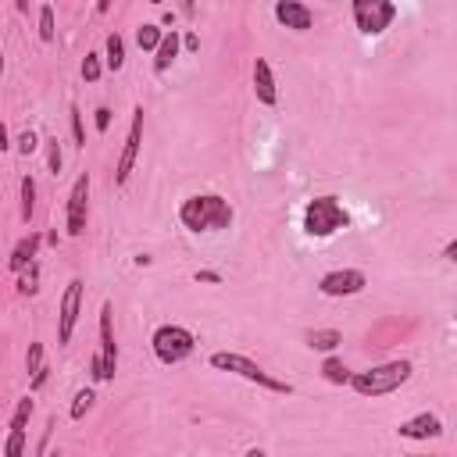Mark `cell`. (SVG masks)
Returning a JSON list of instances; mask_svg holds the SVG:
<instances>
[{
  "instance_id": "1",
  "label": "cell",
  "mask_w": 457,
  "mask_h": 457,
  "mask_svg": "<svg viewBox=\"0 0 457 457\" xmlns=\"http://www.w3.org/2000/svg\"><path fill=\"white\" fill-rule=\"evenodd\" d=\"M236 218L233 204L218 193H196L189 200H182L179 207V221L189 228V233H218V228H228Z\"/></svg>"
},
{
  "instance_id": "2",
  "label": "cell",
  "mask_w": 457,
  "mask_h": 457,
  "mask_svg": "<svg viewBox=\"0 0 457 457\" xmlns=\"http://www.w3.org/2000/svg\"><path fill=\"white\" fill-rule=\"evenodd\" d=\"M411 372H414L411 361H389V364H379V368H368V372L350 375V386L361 396H386V393L400 389L411 379Z\"/></svg>"
},
{
  "instance_id": "3",
  "label": "cell",
  "mask_w": 457,
  "mask_h": 457,
  "mask_svg": "<svg viewBox=\"0 0 457 457\" xmlns=\"http://www.w3.org/2000/svg\"><path fill=\"white\" fill-rule=\"evenodd\" d=\"M347 225H350V214L343 211L340 196H315V200H308V207H304V233L308 236L325 240V236L340 233V228H347Z\"/></svg>"
},
{
  "instance_id": "4",
  "label": "cell",
  "mask_w": 457,
  "mask_h": 457,
  "mask_svg": "<svg viewBox=\"0 0 457 457\" xmlns=\"http://www.w3.org/2000/svg\"><path fill=\"white\" fill-rule=\"evenodd\" d=\"M211 368H218V372H233V375H243L247 382H258V386H265V389H272V393H293V386H290V382H283V379L268 375L258 361H251V357H243V354L218 350V354H211Z\"/></svg>"
},
{
  "instance_id": "5",
  "label": "cell",
  "mask_w": 457,
  "mask_h": 457,
  "mask_svg": "<svg viewBox=\"0 0 457 457\" xmlns=\"http://www.w3.org/2000/svg\"><path fill=\"white\" fill-rule=\"evenodd\" d=\"M150 343H154V357L161 364H182L196 350V336L186 325H161Z\"/></svg>"
},
{
  "instance_id": "6",
  "label": "cell",
  "mask_w": 457,
  "mask_h": 457,
  "mask_svg": "<svg viewBox=\"0 0 457 457\" xmlns=\"http://www.w3.org/2000/svg\"><path fill=\"white\" fill-rule=\"evenodd\" d=\"M396 19V4L389 0H354V22L364 36H379Z\"/></svg>"
},
{
  "instance_id": "7",
  "label": "cell",
  "mask_w": 457,
  "mask_h": 457,
  "mask_svg": "<svg viewBox=\"0 0 457 457\" xmlns=\"http://www.w3.org/2000/svg\"><path fill=\"white\" fill-rule=\"evenodd\" d=\"M140 143H143V107L132 111V125H129V136H125L118 168H115V182H118V186L129 182V175H132V168H136V157H140Z\"/></svg>"
},
{
  "instance_id": "8",
  "label": "cell",
  "mask_w": 457,
  "mask_h": 457,
  "mask_svg": "<svg viewBox=\"0 0 457 457\" xmlns=\"http://www.w3.org/2000/svg\"><path fill=\"white\" fill-rule=\"evenodd\" d=\"M79 308H83V279H72L65 286V297H61V315H58V343H72V332H75V322H79Z\"/></svg>"
},
{
  "instance_id": "9",
  "label": "cell",
  "mask_w": 457,
  "mask_h": 457,
  "mask_svg": "<svg viewBox=\"0 0 457 457\" xmlns=\"http://www.w3.org/2000/svg\"><path fill=\"white\" fill-rule=\"evenodd\" d=\"M364 286H368V279H364V272H357V268L329 272V275H322V283H318V290H322L325 297H354V293H361Z\"/></svg>"
},
{
  "instance_id": "10",
  "label": "cell",
  "mask_w": 457,
  "mask_h": 457,
  "mask_svg": "<svg viewBox=\"0 0 457 457\" xmlns=\"http://www.w3.org/2000/svg\"><path fill=\"white\" fill-rule=\"evenodd\" d=\"M86 207H90V175H79L68 196V236L86 233Z\"/></svg>"
},
{
  "instance_id": "11",
  "label": "cell",
  "mask_w": 457,
  "mask_h": 457,
  "mask_svg": "<svg viewBox=\"0 0 457 457\" xmlns=\"http://www.w3.org/2000/svg\"><path fill=\"white\" fill-rule=\"evenodd\" d=\"M111 300H104L100 308V364H104V379H115L118 372V347H115V332H111Z\"/></svg>"
},
{
  "instance_id": "12",
  "label": "cell",
  "mask_w": 457,
  "mask_h": 457,
  "mask_svg": "<svg viewBox=\"0 0 457 457\" xmlns=\"http://www.w3.org/2000/svg\"><path fill=\"white\" fill-rule=\"evenodd\" d=\"M275 19L286 29H293V33H308L315 26V11L308 4H300V0H279V4H275Z\"/></svg>"
},
{
  "instance_id": "13",
  "label": "cell",
  "mask_w": 457,
  "mask_h": 457,
  "mask_svg": "<svg viewBox=\"0 0 457 457\" xmlns=\"http://www.w3.org/2000/svg\"><path fill=\"white\" fill-rule=\"evenodd\" d=\"M396 432H400L404 439H436V436H443V421H439V414L421 411V414L407 418Z\"/></svg>"
},
{
  "instance_id": "14",
  "label": "cell",
  "mask_w": 457,
  "mask_h": 457,
  "mask_svg": "<svg viewBox=\"0 0 457 457\" xmlns=\"http://www.w3.org/2000/svg\"><path fill=\"white\" fill-rule=\"evenodd\" d=\"M254 93L265 107H275L279 104V93H275V79H272V65L265 58L254 61Z\"/></svg>"
},
{
  "instance_id": "15",
  "label": "cell",
  "mask_w": 457,
  "mask_h": 457,
  "mask_svg": "<svg viewBox=\"0 0 457 457\" xmlns=\"http://www.w3.org/2000/svg\"><path fill=\"white\" fill-rule=\"evenodd\" d=\"M179 47H182V36H179V29H172V33H164L161 36V43H157V58H154V72H168V65L179 58Z\"/></svg>"
},
{
  "instance_id": "16",
  "label": "cell",
  "mask_w": 457,
  "mask_h": 457,
  "mask_svg": "<svg viewBox=\"0 0 457 457\" xmlns=\"http://www.w3.org/2000/svg\"><path fill=\"white\" fill-rule=\"evenodd\" d=\"M40 243H43V236H40V233L26 236V240H22V243L15 247V254H11V272H26V268L33 265V258H36Z\"/></svg>"
},
{
  "instance_id": "17",
  "label": "cell",
  "mask_w": 457,
  "mask_h": 457,
  "mask_svg": "<svg viewBox=\"0 0 457 457\" xmlns=\"http://www.w3.org/2000/svg\"><path fill=\"white\" fill-rule=\"evenodd\" d=\"M340 343H343L340 329H315V332H308V347L311 350H336Z\"/></svg>"
},
{
  "instance_id": "18",
  "label": "cell",
  "mask_w": 457,
  "mask_h": 457,
  "mask_svg": "<svg viewBox=\"0 0 457 457\" xmlns=\"http://www.w3.org/2000/svg\"><path fill=\"white\" fill-rule=\"evenodd\" d=\"M122 65H125V43H122L118 33H111L107 36V68L111 72H122Z\"/></svg>"
},
{
  "instance_id": "19",
  "label": "cell",
  "mask_w": 457,
  "mask_h": 457,
  "mask_svg": "<svg viewBox=\"0 0 457 457\" xmlns=\"http://www.w3.org/2000/svg\"><path fill=\"white\" fill-rule=\"evenodd\" d=\"M322 375H325L332 386H350V372H347V364L336 361V357H329V361L322 364Z\"/></svg>"
},
{
  "instance_id": "20",
  "label": "cell",
  "mask_w": 457,
  "mask_h": 457,
  "mask_svg": "<svg viewBox=\"0 0 457 457\" xmlns=\"http://www.w3.org/2000/svg\"><path fill=\"white\" fill-rule=\"evenodd\" d=\"M161 36H164V29H161V26H140V29H136V43H140V51H157Z\"/></svg>"
},
{
  "instance_id": "21",
  "label": "cell",
  "mask_w": 457,
  "mask_h": 457,
  "mask_svg": "<svg viewBox=\"0 0 457 457\" xmlns=\"http://www.w3.org/2000/svg\"><path fill=\"white\" fill-rule=\"evenodd\" d=\"M33 211H36V179L26 175L22 179V221H29Z\"/></svg>"
},
{
  "instance_id": "22",
  "label": "cell",
  "mask_w": 457,
  "mask_h": 457,
  "mask_svg": "<svg viewBox=\"0 0 457 457\" xmlns=\"http://www.w3.org/2000/svg\"><path fill=\"white\" fill-rule=\"evenodd\" d=\"M40 40H43V43L54 40V8H51V4L40 8Z\"/></svg>"
},
{
  "instance_id": "23",
  "label": "cell",
  "mask_w": 457,
  "mask_h": 457,
  "mask_svg": "<svg viewBox=\"0 0 457 457\" xmlns=\"http://www.w3.org/2000/svg\"><path fill=\"white\" fill-rule=\"evenodd\" d=\"M22 453H26V429H11L8 446H4V457H22Z\"/></svg>"
},
{
  "instance_id": "24",
  "label": "cell",
  "mask_w": 457,
  "mask_h": 457,
  "mask_svg": "<svg viewBox=\"0 0 457 457\" xmlns=\"http://www.w3.org/2000/svg\"><path fill=\"white\" fill-rule=\"evenodd\" d=\"M93 400H97V396H93V389H79V393H75V404H72V418L79 421V418L93 407Z\"/></svg>"
},
{
  "instance_id": "25",
  "label": "cell",
  "mask_w": 457,
  "mask_h": 457,
  "mask_svg": "<svg viewBox=\"0 0 457 457\" xmlns=\"http://www.w3.org/2000/svg\"><path fill=\"white\" fill-rule=\"evenodd\" d=\"M26 368L36 375L43 368V343H29V354H26Z\"/></svg>"
},
{
  "instance_id": "26",
  "label": "cell",
  "mask_w": 457,
  "mask_h": 457,
  "mask_svg": "<svg viewBox=\"0 0 457 457\" xmlns=\"http://www.w3.org/2000/svg\"><path fill=\"white\" fill-rule=\"evenodd\" d=\"M29 418H33V400L26 396V400L19 404V411H15V418H11V429H26V425H29Z\"/></svg>"
},
{
  "instance_id": "27",
  "label": "cell",
  "mask_w": 457,
  "mask_h": 457,
  "mask_svg": "<svg viewBox=\"0 0 457 457\" xmlns=\"http://www.w3.org/2000/svg\"><path fill=\"white\" fill-rule=\"evenodd\" d=\"M83 79H86V83H97V79H100V58H97V54H86V61H83Z\"/></svg>"
},
{
  "instance_id": "28",
  "label": "cell",
  "mask_w": 457,
  "mask_h": 457,
  "mask_svg": "<svg viewBox=\"0 0 457 457\" xmlns=\"http://www.w3.org/2000/svg\"><path fill=\"white\" fill-rule=\"evenodd\" d=\"M47 168L54 175L61 172V147H58V140H47Z\"/></svg>"
},
{
  "instance_id": "29",
  "label": "cell",
  "mask_w": 457,
  "mask_h": 457,
  "mask_svg": "<svg viewBox=\"0 0 457 457\" xmlns=\"http://www.w3.org/2000/svg\"><path fill=\"white\" fill-rule=\"evenodd\" d=\"M36 147H40V140H36V132H33V129H26V132L19 136V154H26V157H29V154H33Z\"/></svg>"
},
{
  "instance_id": "30",
  "label": "cell",
  "mask_w": 457,
  "mask_h": 457,
  "mask_svg": "<svg viewBox=\"0 0 457 457\" xmlns=\"http://www.w3.org/2000/svg\"><path fill=\"white\" fill-rule=\"evenodd\" d=\"M72 136H75V147H86V136H83V115H79V107H72Z\"/></svg>"
},
{
  "instance_id": "31",
  "label": "cell",
  "mask_w": 457,
  "mask_h": 457,
  "mask_svg": "<svg viewBox=\"0 0 457 457\" xmlns=\"http://www.w3.org/2000/svg\"><path fill=\"white\" fill-rule=\"evenodd\" d=\"M19 293H26V297H33V293H36V265H29V275L19 283Z\"/></svg>"
},
{
  "instance_id": "32",
  "label": "cell",
  "mask_w": 457,
  "mask_h": 457,
  "mask_svg": "<svg viewBox=\"0 0 457 457\" xmlns=\"http://www.w3.org/2000/svg\"><path fill=\"white\" fill-rule=\"evenodd\" d=\"M111 125V107H97V132H107Z\"/></svg>"
},
{
  "instance_id": "33",
  "label": "cell",
  "mask_w": 457,
  "mask_h": 457,
  "mask_svg": "<svg viewBox=\"0 0 457 457\" xmlns=\"http://www.w3.org/2000/svg\"><path fill=\"white\" fill-rule=\"evenodd\" d=\"M182 47H186V51H200V40H196L193 33H186V36H182Z\"/></svg>"
},
{
  "instance_id": "34",
  "label": "cell",
  "mask_w": 457,
  "mask_h": 457,
  "mask_svg": "<svg viewBox=\"0 0 457 457\" xmlns=\"http://www.w3.org/2000/svg\"><path fill=\"white\" fill-rule=\"evenodd\" d=\"M196 279H200V283H221L218 272H196Z\"/></svg>"
},
{
  "instance_id": "35",
  "label": "cell",
  "mask_w": 457,
  "mask_h": 457,
  "mask_svg": "<svg viewBox=\"0 0 457 457\" xmlns=\"http://www.w3.org/2000/svg\"><path fill=\"white\" fill-rule=\"evenodd\" d=\"M43 382H47V364H43V368H40V372L33 375V389H40Z\"/></svg>"
},
{
  "instance_id": "36",
  "label": "cell",
  "mask_w": 457,
  "mask_h": 457,
  "mask_svg": "<svg viewBox=\"0 0 457 457\" xmlns=\"http://www.w3.org/2000/svg\"><path fill=\"white\" fill-rule=\"evenodd\" d=\"M453 254H457V243H453V240H450V243H446V247H443V261H453Z\"/></svg>"
},
{
  "instance_id": "37",
  "label": "cell",
  "mask_w": 457,
  "mask_h": 457,
  "mask_svg": "<svg viewBox=\"0 0 457 457\" xmlns=\"http://www.w3.org/2000/svg\"><path fill=\"white\" fill-rule=\"evenodd\" d=\"M0 150H8V129H4V122H0Z\"/></svg>"
},
{
  "instance_id": "38",
  "label": "cell",
  "mask_w": 457,
  "mask_h": 457,
  "mask_svg": "<svg viewBox=\"0 0 457 457\" xmlns=\"http://www.w3.org/2000/svg\"><path fill=\"white\" fill-rule=\"evenodd\" d=\"M243 457H268V453H265V450H258V446H251V450H247Z\"/></svg>"
},
{
  "instance_id": "39",
  "label": "cell",
  "mask_w": 457,
  "mask_h": 457,
  "mask_svg": "<svg viewBox=\"0 0 457 457\" xmlns=\"http://www.w3.org/2000/svg\"><path fill=\"white\" fill-rule=\"evenodd\" d=\"M0 72H4V54H0Z\"/></svg>"
},
{
  "instance_id": "40",
  "label": "cell",
  "mask_w": 457,
  "mask_h": 457,
  "mask_svg": "<svg viewBox=\"0 0 457 457\" xmlns=\"http://www.w3.org/2000/svg\"><path fill=\"white\" fill-rule=\"evenodd\" d=\"M407 457H425V453H407Z\"/></svg>"
}]
</instances>
